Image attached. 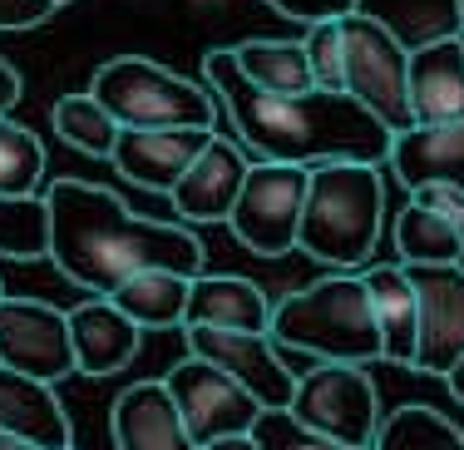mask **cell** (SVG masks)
Returning <instances> with one entry per match:
<instances>
[{
	"instance_id": "6da1fadb",
	"label": "cell",
	"mask_w": 464,
	"mask_h": 450,
	"mask_svg": "<svg viewBox=\"0 0 464 450\" xmlns=\"http://www.w3.org/2000/svg\"><path fill=\"white\" fill-rule=\"evenodd\" d=\"M208 90L223 100L237 144H247L257 159L272 163H391L395 134L351 94L302 90V94H272L242 74L232 50H208L203 60Z\"/></svg>"
},
{
	"instance_id": "7a4b0ae2",
	"label": "cell",
	"mask_w": 464,
	"mask_h": 450,
	"mask_svg": "<svg viewBox=\"0 0 464 450\" xmlns=\"http://www.w3.org/2000/svg\"><path fill=\"white\" fill-rule=\"evenodd\" d=\"M45 208L50 262L94 298H109L119 282H129L143 268H173L188 278L203 272V243L193 228L143 218L99 183L54 179L45 189Z\"/></svg>"
},
{
	"instance_id": "3957f363",
	"label": "cell",
	"mask_w": 464,
	"mask_h": 450,
	"mask_svg": "<svg viewBox=\"0 0 464 450\" xmlns=\"http://www.w3.org/2000/svg\"><path fill=\"white\" fill-rule=\"evenodd\" d=\"M381 218H385L381 163H346V159L316 163L296 248L336 272L361 268L381 243Z\"/></svg>"
},
{
	"instance_id": "277c9868",
	"label": "cell",
	"mask_w": 464,
	"mask_h": 450,
	"mask_svg": "<svg viewBox=\"0 0 464 450\" xmlns=\"http://www.w3.org/2000/svg\"><path fill=\"white\" fill-rule=\"evenodd\" d=\"M272 337L277 347L306 351L316 361H385L366 272H331L312 288H296L272 312Z\"/></svg>"
},
{
	"instance_id": "5b68a950",
	"label": "cell",
	"mask_w": 464,
	"mask_h": 450,
	"mask_svg": "<svg viewBox=\"0 0 464 450\" xmlns=\"http://www.w3.org/2000/svg\"><path fill=\"white\" fill-rule=\"evenodd\" d=\"M90 94L119 129H213L218 119V94L198 90L179 70L149 60V54H114L94 70Z\"/></svg>"
},
{
	"instance_id": "8992f818",
	"label": "cell",
	"mask_w": 464,
	"mask_h": 450,
	"mask_svg": "<svg viewBox=\"0 0 464 450\" xmlns=\"http://www.w3.org/2000/svg\"><path fill=\"white\" fill-rule=\"evenodd\" d=\"M341 40H346V94L361 100L391 134H405L415 124L411 114V50L395 40L385 20L351 10L341 15Z\"/></svg>"
},
{
	"instance_id": "52a82bcc",
	"label": "cell",
	"mask_w": 464,
	"mask_h": 450,
	"mask_svg": "<svg viewBox=\"0 0 464 450\" xmlns=\"http://www.w3.org/2000/svg\"><path fill=\"white\" fill-rule=\"evenodd\" d=\"M306 189H312V169L306 163H272L257 159L247 169V183L237 193L227 228L247 252L257 258H282L296 248L302 233V208H306Z\"/></svg>"
},
{
	"instance_id": "ba28073f",
	"label": "cell",
	"mask_w": 464,
	"mask_h": 450,
	"mask_svg": "<svg viewBox=\"0 0 464 450\" xmlns=\"http://www.w3.org/2000/svg\"><path fill=\"white\" fill-rule=\"evenodd\" d=\"M286 411L346 445H375V431H381V396L366 367L356 361H316L312 371H302Z\"/></svg>"
},
{
	"instance_id": "9c48e42d",
	"label": "cell",
	"mask_w": 464,
	"mask_h": 450,
	"mask_svg": "<svg viewBox=\"0 0 464 450\" xmlns=\"http://www.w3.org/2000/svg\"><path fill=\"white\" fill-rule=\"evenodd\" d=\"M163 381H169V391H173V401H179V411H183L188 431H193L198 450L213 445V441H223V435L252 431V426H257V416L267 411V406L252 396L242 381H232L223 367L193 357V351H188V357Z\"/></svg>"
},
{
	"instance_id": "30bf717a",
	"label": "cell",
	"mask_w": 464,
	"mask_h": 450,
	"mask_svg": "<svg viewBox=\"0 0 464 450\" xmlns=\"http://www.w3.org/2000/svg\"><path fill=\"white\" fill-rule=\"evenodd\" d=\"M0 367H15L35 381L74 377V337L70 312L35 298H0Z\"/></svg>"
},
{
	"instance_id": "8fae6325",
	"label": "cell",
	"mask_w": 464,
	"mask_h": 450,
	"mask_svg": "<svg viewBox=\"0 0 464 450\" xmlns=\"http://www.w3.org/2000/svg\"><path fill=\"white\" fill-rule=\"evenodd\" d=\"M420 292V347L415 367L425 377H450L464 361V262H405Z\"/></svg>"
},
{
	"instance_id": "7c38bea8",
	"label": "cell",
	"mask_w": 464,
	"mask_h": 450,
	"mask_svg": "<svg viewBox=\"0 0 464 450\" xmlns=\"http://www.w3.org/2000/svg\"><path fill=\"white\" fill-rule=\"evenodd\" d=\"M188 351L213 367H223L232 381L252 391L262 406H292L296 371L282 361L272 332H232V327H183Z\"/></svg>"
},
{
	"instance_id": "4fadbf2b",
	"label": "cell",
	"mask_w": 464,
	"mask_h": 450,
	"mask_svg": "<svg viewBox=\"0 0 464 450\" xmlns=\"http://www.w3.org/2000/svg\"><path fill=\"white\" fill-rule=\"evenodd\" d=\"M109 435H114V450H198L163 377L119 391L114 411H109Z\"/></svg>"
},
{
	"instance_id": "5bb4252c",
	"label": "cell",
	"mask_w": 464,
	"mask_h": 450,
	"mask_svg": "<svg viewBox=\"0 0 464 450\" xmlns=\"http://www.w3.org/2000/svg\"><path fill=\"white\" fill-rule=\"evenodd\" d=\"M208 144H213V129H119L109 163L139 189L173 193V183L193 169Z\"/></svg>"
},
{
	"instance_id": "9a60e30c",
	"label": "cell",
	"mask_w": 464,
	"mask_h": 450,
	"mask_svg": "<svg viewBox=\"0 0 464 450\" xmlns=\"http://www.w3.org/2000/svg\"><path fill=\"white\" fill-rule=\"evenodd\" d=\"M247 169L252 163L242 159V149L232 139H218L208 144L203 153L193 159V169L173 183L169 203L183 223H227L232 208H237V193L247 183Z\"/></svg>"
},
{
	"instance_id": "2e32d148",
	"label": "cell",
	"mask_w": 464,
	"mask_h": 450,
	"mask_svg": "<svg viewBox=\"0 0 464 450\" xmlns=\"http://www.w3.org/2000/svg\"><path fill=\"white\" fill-rule=\"evenodd\" d=\"M70 337H74V367L84 377H114L139 357L143 327L129 312H119L109 298H90L70 307Z\"/></svg>"
},
{
	"instance_id": "e0dca14e",
	"label": "cell",
	"mask_w": 464,
	"mask_h": 450,
	"mask_svg": "<svg viewBox=\"0 0 464 450\" xmlns=\"http://www.w3.org/2000/svg\"><path fill=\"white\" fill-rule=\"evenodd\" d=\"M411 114L415 124L464 119V40L440 35L411 50Z\"/></svg>"
},
{
	"instance_id": "ac0fdd59",
	"label": "cell",
	"mask_w": 464,
	"mask_h": 450,
	"mask_svg": "<svg viewBox=\"0 0 464 450\" xmlns=\"http://www.w3.org/2000/svg\"><path fill=\"white\" fill-rule=\"evenodd\" d=\"M277 302L247 278L232 272H198L188 292L183 327H232V332H272Z\"/></svg>"
},
{
	"instance_id": "d6986e66",
	"label": "cell",
	"mask_w": 464,
	"mask_h": 450,
	"mask_svg": "<svg viewBox=\"0 0 464 450\" xmlns=\"http://www.w3.org/2000/svg\"><path fill=\"white\" fill-rule=\"evenodd\" d=\"M385 169H395V179L411 193L425 189V183L464 189V119H455V124H411L405 134H395Z\"/></svg>"
},
{
	"instance_id": "ffe728a7",
	"label": "cell",
	"mask_w": 464,
	"mask_h": 450,
	"mask_svg": "<svg viewBox=\"0 0 464 450\" xmlns=\"http://www.w3.org/2000/svg\"><path fill=\"white\" fill-rule=\"evenodd\" d=\"M371 307H375V327H381V347L385 361L395 367H415V347H420V292L411 282L405 262H381L366 272Z\"/></svg>"
},
{
	"instance_id": "44dd1931",
	"label": "cell",
	"mask_w": 464,
	"mask_h": 450,
	"mask_svg": "<svg viewBox=\"0 0 464 450\" xmlns=\"http://www.w3.org/2000/svg\"><path fill=\"white\" fill-rule=\"evenodd\" d=\"M0 431L30 435L45 445H74L70 416L50 381H35L15 367H0Z\"/></svg>"
},
{
	"instance_id": "7402d4cb",
	"label": "cell",
	"mask_w": 464,
	"mask_h": 450,
	"mask_svg": "<svg viewBox=\"0 0 464 450\" xmlns=\"http://www.w3.org/2000/svg\"><path fill=\"white\" fill-rule=\"evenodd\" d=\"M188 292H193V278L173 268H143L129 282H119L109 292V302L119 312H129L143 332H169V327H183L188 317Z\"/></svg>"
},
{
	"instance_id": "603a6c76",
	"label": "cell",
	"mask_w": 464,
	"mask_h": 450,
	"mask_svg": "<svg viewBox=\"0 0 464 450\" xmlns=\"http://www.w3.org/2000/svg\"><path fill=\"white\" fill-rule=\"evenodd\" d=\"M232 54H237L242 74H247L257 90H272V94L316 90L312 60H306L302 40H242V45H232Z\"/></svg>"
},
{
	"instance_id": "cb8c5ba5",
	"label": "cell",
	"mask_w": 464,
	"mask_h": 450,
	"mask_svg": "<svg viewBox=\"0 0 464 450\" xmlns=\"http://www.w3.org/2000/svg\"><path fill=\"white\" fill-rule=\"evenodd\" d=\"M395 252L401 262H464V238L445 213L411 199L395 218Z\"/></svg>"
},
{
	"instance_id": "d4e9b609",
	"label": "cell",
	"mask_w": 464,
	"mask_h": 450,
	"mask_svg": "<svg viewBox=\"0 0 464 450\" xmlns=\"http://www.w3.org/2000/svg\"><path fill=\"white\" fill-rule=\"evenodd\" d=\"M50 119H54V134H60L70 149L90 153V159H114L119 119L109 114V109L99 104L90 90H84V94H64V100L54 104Z\"/></svg>"
},
{
	"instance_id": "484cf974",
	"label": "cell",
	"mask_w": 464,
	"mask_h": 450,
	"mask_svg": "<svg viewBox=\"0 0 464 450\" xmlns=\"http://www.w3.org/2000/svg\"><path fill=\"white\" fill-rule=\"evenodd\" d=\"M375 450H464V431L435 406H401L381 421Z\"/></svg>"
},
{
	"instance_id": "4316f807",
	"label": "cell",
	"mask_w": 464,
	"mask_h": 450,
	"mask_svg": "<svg viewBox=\"0 0 464 450\" xmlns=\"http://www.w3.org/2000/svg\"><path fill=\"white\" fill-rule=\"evenodd\" d=\"M40 179H45V144L25 124L0 114V193L30 199V193H40Z\"/></svg>"
},
{
	"instance_id": "83f0119b",
	"label": "cell",
	"mask_w": 464,
	"mask_h": 450,
	"mask_svg": "<svg viewBox=\"0 0 464 450\" xmlns=\"http://www.w3.org/2000/svg\"><path fill=\"white\" fill-rule=\"evenodd\" d=\"M0 258H50V208L40 193H30V199L0 193Z\"/></svg>"
},
{
	"instance_id": "f1b7e54d",
	"label": "cell",
	"mask_w": 464,
	"mask_h": 450,
	"mask_svg": "<svg viewBox=\"0 0 464 450\" xmlns=\"http://www.w3.org/2000/svg\"><path fill=\"white\" fill-rule=\"evenodd\" d=\"M252 435H257L262 450H375V445H346V441H331V435L312 431V426H302L286 406H267V411L257 416V426H252Z\"/></svg>"
},
{
	"instance_id": "f546056e",
	"label": "cell",
	"mask_w": 464,
	"mask_h": 450,
	"mask_svg": "<svg viewBox=\"0 0 464 450\" xmlns=\"http://www.w3.org/2000/svg\"><path fill=\"white\" fill-rule=\"evenodd\" d=\"M302 45H306V60H312L316 90L346 94V40H341V20H316V25H306Z\"/></svg>"
},
{
	"instance_id": "4dcf8cb0",
	"label": "cell",
	"mask_w": 464,
	"mask_h": 450,
	"mask_svg": "<svg viewBox=\"0 0 464 450\" xmlns=\"http://www.w3.org/2000/svg\"><path fill=\"white\" fill-rule=\"evenodd\" d=\"M277 15L286 20H302V25H316V20H341L361 5V0H267Z\"/></svg>"
},
{
	"instance_id": "1f68e13d",
	"label": "cell",
	"mask_w": 464,
	"mask_h": 450,
	"mask_svg": "<svg viewBox=\"0 0 464 450\" xmlns=\"http://www.w3.org/2000/svg\"><path fill=\"white\" fill-rule=\"evenodd\" d=\"M411 199L435 208V213H445L450 223H455V233L464 238V189H455V183H425V189H415Z\"/></svg>"
},
{
	"instance_id": "d6a6232c",
	"label": "cell",
	"mask_w": 464,
	"mask_h": 450,
	"mask_svg": "<svg viewBox=\"0 0 464 450\" xmlns=\"http://www.w3.org/2000/svg\"><path fill=\"white\" fill-rule=\"evenodd\" d=\"M54 0H0V30H30L54 15Z\"/></svg>"
},
{
	"instance_id": "836d02e7",
	"label": "cell",
	"mask_w": 464,
	"mask_h": 450,
	"mask_svg": "<svg viewBox=\"0 0 464 450\" xmlns=\"http://www.w3.org/2000/svg\"><path fill=\"white\" fill-rule=\"evenodd\" d=\"M15 104H20V74L10 60H0V114H10Z\"/></svg>"
},
{
	"instance_id": "e575fe53",
	"label": "cell",
	"mask_w": 464,
	"mask_h": 450,
	"mask_svg": "<svg viewBox=\"0 0 464 450\" xmlns=\"http://www.w3.org/2000/svg\"><path fill=\"white\" fill-rule=\"evenodd\" d=\"M0 450H74V445H45V441H30V435L0 431Z\"/></svg>"
},
{
	"instance_id": "d590c367",
	"label": "cell",
	"mask_w": 464,
	"mask_h": 450,
	"mask_svg": "<svg viewBox=\"0 0 464 450\" xmlns=\"http://www.w3.org/2000/svg\"><path fill=\"white\" fill-rule=\"evenodd\" d=\"M203 450H262V445H257V435H252V431H242V435H223V441H213Z\"/></svg>"
},
{
	"instance_id": "8d00e7d4",
	"label": "cell",
	"mask_w": 464,
	"mask_h": 450,
	"mask_svg": "<svg viewBox=\"0 0 464 450\" xmlns=\"http://www.w3.org/2000/svg\"><path fill=\"white\" fill-rule=\"evenodd\" d=\"M445 381H450V391H455V401L464 406V361H459V367H455V371H450V377H445Z\"/></svg>"
},
{
	"instance_id": "74e56055",
	"label": "cell",
	"mask_w": 464,
	"mask_h": 450,
	"mask_svg": "<svg viewBox=\"0 0 464 450\" xmlns=\"http://www.w3.org/2000/svg\"><path fill=\"white\" fill-rule=\"evenodd\" d=\"M455 10H459V25H464V0H455Z\"/></svg>"
},
{
	"instance_id": "f35d334b",
	"label": "cell",
	"mask_w": 464,
	"mask_h": 450,
	"mask_svg": "<svg viewBox=\"0 0 464 450\" xmlns=\"http://www.w3.org/2000/svg\"><path fill=\"white\" fill-rule=\"evenodd\" d=\"M54 5H70V0H54Z\"/></svg>"
},
{
	"instance_id": "ab89813d",
	"label": "cell",
	"mask_w": 464,
	"mask_h": 450,
	"mask_svg": "<svg viewBox=\"0 0 464 450\" xmlns=\"http://www.w3.org/2000/svg\"><path fill=\"white\" fill-rule=\"evenodd\" d=\"M0 298H5V288H0Z\"/></svg>"
},
{
	"instance_id": "60d3db41",
	"label": "cell",
	"mask_w": 464,
	"mask_h": 450,
	"mask_svg": "<svg viewBox=\"0 0 464 450\" xmlns=\"http://www.w3.org/2000/svg\"><path fill=\"white\" fill-rule=\"evenodd\" d=\"M459 40H464V30H459Z\"/></svg>"
}]
</instances>
